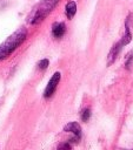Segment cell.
Here are the masks:
<instances>
[{"label":"cell","instance_id":"30bf717a","mask_svg":"<svg viewBox=\"0 0 133 150\" xmlns=\"http://www.w3.org/2000/svg\"><path fill=\"white\" fill-rule=\"evenodd\" d=\"M58 150H71V146H69L68 143H62V144L59 145Z\"/></svg>","mask_w":133,"mask_h":150},{"label":"cell","instance_id":"6da1fadb","mask_svg":"<svg viewBox=\"0 0 133 150\" xmlns=\"http://www.w3.org/2000/svg\"><path fill=\"white\" fill-rule=\"evenodd\" d=\"M27 29L21 27L15 30L11 36H8L1 45H0V61L8 57L26 39Z\"/></svg>","mask_w":133,"mask_h":150},{"label":"cell","instance_id":"5b68a950","mask_svg":"<svg viewBox=\"0 0 133 150\" xmlns=\"http://www.w3.org/2000/svg\"><path fill=\"white\" fill-rule=\"evenodd\" d=\"M121 48H122V45L120 43V41H118V42L112 47V49H111V52H109V54H108V56H107L108 66H111V64L115 61V59H117V56H118L119 52L121 50Z\"/></svg>","mask_w":133,"mask_h":150},{"label":"cell","instance_id":"7a4b0ae2","mask_svg":"<svg viewBox=\"0 0 133 150\" xmlns=\"http://www.w3.org/2000/svg\"><path fill=\"white\" fill-rule=\"evenodd\" d=\"M58 1L59 0H42L38 5V7L35 8V11L33 12V14H32V16L29 19L31 23L36 25V23L41 22L48 15V13L55 7V5L58 4Z\"/></svg>","mask_w":133,"mask_h":150},{"label":"cell","instance_id":"8992f818","mask_svg":"<svg viewBox=\"0 0 133 150\" xmlns=\"http://www.w3.org/2000/svg\"><path fill=\"white\" fill-rule=\"evenodd\" d=\"M66 32V26L64 22H54L52 26V33L55 38H61Z\"/></svg>","mask_w":133,"mask_h":150},{"label":"cell","instance_id":"3957f363","mask_svg":"<svg viewBox=\"0 0 133 150\" xmlns=\"http://www.w3.org/2000/svg\"><path fill=\"white\" fill-rule=\"evenodd\" d=\"M60 77H61V75H60L59 71H55V73L52 75L49 82L47 83V87H46V89H45V93H44V96H45V97H49V96L53 95V93L55 91L56 86H58V83H59V81H60Z\"/></svg>","mask_w":133,"mask_h":150},{"label":"cell","instance_id":"ba28073f","mask_svg":"<svg viewBox=\"0 0 133 150\" xmlns=\"http://www.w3.org/2000/svg\"><path fill=\"white\" fill-rule=\"evenodd\" d=\"M89 117H91V109H89V108H86V109L81 112V120H82L84 122H87V121L89 120Z\"/></svg>","mask_w":133,"mask_h":150},{"label":"cell","instance_id":"52a82bcc","mask_svg":"<svg viewBox=\"0 0 133 150\" xmlns=\"http://www.w3.org/2000/svg\"><path fill=\"white\" fill-rule=\"evenodd\" d=\"M65 12H66V16L68 19H73V16L75 15V12H77V4L74 1L67 2L66 7H65Z\"/></svg>","mask_w":133,"mask_h":150},{"label":"cell","instance_id":"277c9868","mask_svg":"<svg viewBox=\"0 0 133 150\" xmlns=\"http://www.w3.org/2000/svg\"><path fill=\"white\" fill-rule=\"evenodd\" d=\"M64 130L65 131H69V132H73L74 136H75V142L80 139V136H81V128L79 125V123L77 122H69L67 123L65 127H64Z\"/></svg>","mask_w":133,"mask_h":150},{"label":"cell","instance_id":"9c48e42d","mask_svg":"<svg viewBox=\"0 0 133 150\" xmlns=\"http://www.w3.org/2000/svg\"><path fill=\"white\" fill-rule=\"evenodd\" d=\"M48 63H49V61H48L47 59H44V60H41V61L39 62V68H40V69H46V68L48 67Z\"/></svg>","mask_w":133,"mask_h":150}]
</instances>
